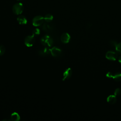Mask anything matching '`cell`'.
Segmentation results:
<instances>
[{
    "label": "cell",
    "mask_w": 121,
    "mask_h": 121,
    "mask_svg": "<svg viewBox=\"0 0 121 121\" xmlns=\"http://www.w3.org/2000/svg\"><path fill=\"white\" fill-rule=\"evenodd\" d=\"M41 43L44 46L50 47L52 45L53 41L50 36L46 35L42 37L41 39Z\"/></svg>",
    "instance_id": "1"
},
{
    "label": "cell",
    "mask_w": 121,
    "mask_h": 121,
    "mask_svg": "<svg viewBox=\"0 0 121 121\" xmlns=\"http://www.w3.org/2000/svg\"><path fill=\"white\" fill-rule=\"evenodd\" d=\"M24 9V6L21 3H17L13 5L12 10L14 14L16 15H19L21 14Z\"/></svg>",
    "instance_id": "2"
},
{
    "label": "cell",
    "mask_w": 121,
    "mask_h": 121,
    "mask_svg": "<svg viewBox=\"0 0 121 121\" xmlns=\"http://www.w3.org/2000/svg\"><path fill=\"white\" fill-rule=\"evenodd\" d=\"M44 17L41 16H37L35 17L33 19V25L35 26H38L42 25L44 22Z\"/></svg>",
    "instance_id": "3"
},
{
    "label": "cell",
    "mask_w": 121,
    "mask_h": 121,
    "mask_svg": "<svg viewBox=\"0 0 121 121\" xmlns=\"http://www.w3.org/2000/svg\"><path fill=\"white\" fill-rule=\"evenodd\" d=\"M35 42L34 35H28L25 39V44L28 47L32 46Z\"/></svg>",
    "instance_id": "4"
},
{
    "label": "cell",
    "mask_w": 121,
    "mask_h": 121,
    "mask_svg": "<svg viewBox=\"0 0 121 121\" xmlns=\"http://www.w3.org/2000/svg\"><path fill=\"white\" fill-rule=\"evenodd\" d=\"M106 58L111 60H116L118 58V54L113 51H108L105 55Z\"/></svg>",
    "instance_id": "5"
},
{
    "label": "cell",
    "mask_w": 121,
    "mask_h": 121,
    "mask_svg": "<svg viewBox=\"0 0 121 121\" xmlns=\"http://www.w3.org/2000/svg\"><path fill=\"white\" fill-rule=\"evenodd\" d=\"M51 52L53 56L58 57L61 54V50L56 47H53L51 49Z\"/></svg>",
    "instance_id": "6"
},
{
    "label": "cell",
    "mask_w": 121,
    "mask_h": 121,
    "mask_svg": "<svg viewBox=\"0 0 121 121\" xmlns=\"http://www.w3.org/2000/svg\"><path fill=\"white\" fill-rule=\"evenodd\" d=\"M39 54L42 56H48L50 54H51V49L48 48L47 47H45L41 50H40L39 52Z\"/></svg>",
    "instance_id": "7"
},
{
    "label": "cell",
    "mask_w": 121,
    "mask_h": 121,
    "mask_svg": "<svg viewBox=\"0 0 121 121\" xmlns=\"http://www.w3.org/2000/svg\"><path fill=\"white\" fill-rule=\"evenodd\" d=\"M72 70L70 68H69L67 69H66L65 70V71L64 72L63 74V78H62V80H65L66 79H69L71 75H72Z\"/></svg>",
    "instance_id": "8"
},
{
    "label": "cell",
    "mask_w": 121,
    "mask_h": 121,
    "mask_svg": "<svg viewBox=\"0 0 121 121\" xmlns=\"http://www.w3.org/2000/svg\"><path fill=\"white\" fill-rule=\"evenodd\" d=\"M70 38V36L67 33L63 34L60 37L61 41L64 43H68L69 41Z\"/></svg>",
    "instance_id": "9"
},
{
    "label": "cell",
    "mask_w": 121,
    "mask_h": 121,
    "mask_svg": "<svg viewBox=\"0 0 121 121\" xmlns=\"http://www.w3.org/2000/svg\"><path fill=\"white\" fill-rule=\"evenodd\" d=\"M107 101L111 104H114L117 101V98L116 96L114 95H110L107 98Z\"/></svg>",
    "instance_id": "10"
},
{
    "label": "cell",
    "mask_w": 121,
    "mask_h": 121,
    "mask_svg": "<svg viewBox=\"0 0 121 121\" xmlns=\"http://www.w3.org/2000/svg\"><path fill=\"white\" fill-rule=\"evenodd\" d=\"M17 21L20 25H25L27 23V19L26 17L23 15L19 16L17 18Z\"/></svg>",
    "instance_id": "11"
},
{
    "label": "cell",
    "mask_w": 121,
    "mask_h": 121,
    "mask_svg": "<svg viewBox=\"0 0 121 121\" xmlns=\"http://www.w3.org/2000/svg\"><path fill=\"white\" fill-rule=\"evenodd\" d=\"M42 29L44 31H46V32L50 31L51 30H52V27L51 26V25L48 24V22L43 23V26H42Z\"/></svg>",
    "instance_id": "12"
},
{
    "label": "cell",
    "mask_w": 121,
    "mask_h": 121,
    "mask_svg": "<svg viewBox=\"0 0 121 121\" xmlns=\"http://www.w3.org/2000/svg\"><path fill=\"white\" fill-rule=\"evenodd\" d=\"M112 78L116 82L121 81V73L118 72L115 73L113 75Z\"/></svg>",
    "instance_id": "13"
},
{
    "label": "cell",
    "mask_w": 121,
    "mask_h": 121,
    "mask_svg": "<svg viewBox=\"0 0 121 121\" xmlns=\"http://www.w3.org/2000/svg\"><path fill=\"white\" fill-rule=\"evenodd\" d=\"M11 120L13 121H18L20 120V116L17 112H13L10 116Z\"/></svg>",
    "instance_id": "14"
},
{
    "label": "cell",
    "mask_w": 121,
    "mask_h": 121,
    "mask_svg": "<svg viewBox=\"0 0 121 121\" xmlns=\"http://www.w3.org/2000/svg\"><path fill=\"white\" fill-rule=\"evenodd\" d=\"M44 20L46 21V22L50 23L52 20L53 16L51 14H48L45 16V17H44Z\"/></svg>",
    "instance_id": "15"
},
{
    "label": "cell",
    "mask_w": 121,
    "mask_h": 121,
    "mask_svg": "<svg viewBox=\"0 0 121 121\" xmlns=\"http://www.w3.org/2000/svg\"><path fill=\"white\" fill-rule=\"evenodd\" d=\"M115 48L117 52L121 54V42L117 43Z\"/></svg>",
    "instance_id": "16"
},
{
    "label": "cell",
    "mask_w": 121,
    "mask_h": 121,
    "mask_svg": "<svg viewBox=\"0 0 121 121\" xmlns=\"http://www.w3.org/2000/svg\"><path fill=\"white\" fill-rule=\"evenodd\" d=\"M32 33L34 35H38L40 34V30L38 28H35L33 31Z\"/></svg>",
    "instance_id": "17"
},
{
    "label": "cell",
    "mask_w": 121,
    "mask_h": 121,
    "mask_svg": "<svg viewBox=\"0 0 121 121\" xmlns=\"http://www.w3.org/2000/svg\"><path fill=\"white\" fill-rule=\"evenodd\" d=\"M5 52V48L3 45H0V56L2 55Z\"/></svg>",
    "instance_id": "18"
},
{
    "label": "cell",
    "mask_w": 121,
    "mask_h": 121,
    "mask_svg": "<svg viewBox=\"0 0 121 121\" xmlns=\"http://www.w3.org/2000/svg\"><path fill=\"white\" fill-rule=\"evenodd\" d=\"M121 94V89L119 88H116L115 90V91L114 92V95L116 96L120 95Z\"/></svg>",
    "instance_id": "19"
},
{
    "label": "cell",
    "mask_w": 121,
    "mask_h": 121,
    "mask_svg": "<svg viewBox=\"0 0 121 121\" xmlns=\"http://www.w3.org/2000/svg\"><path fill=\"white\" fill-rule=\"evenodd\" d=\"M110 45H111V46H112V47H115L116 44H117V43L116 41H114V40H112V41H110Z\"/></svg>",
    "instance_id": "20"
},
{
    "label": "cell",
    "mask_w": 121,
    "mask_h": 121,
    "mask_svg": "<svg viewBox=\"0 0 121 121\" xmlns=\"http://www.w3.org/2000/svg\"><path fill=\"white\" fill-rule=\"evenodd\" d=\"M112 76H113V74L110 72H108L106 74V76L108 78H112Z\"/></svg>",
    "instance_id": "21"
},
{
    "label": "cell",
    "mask_w": 121,
    "mask_h": 121,
    "mask_svg": "<svg viewBox=\"0 0 121 121\" xmlns=\"http://www.w3.org/2000/svg\"><path fill=\"white\" fill-rule=\"evenodd\" d=\"M118 61H119V62L120 63H121V56H120V57H119Z\"/></svg>",
    "instance_id": "22"
},
{
    "label": "cell",
    "mask_w": 121,
    "mask_h": 121,
    "mask_svg": "<svg viewBox=\"0 0 121 121\" xmlns=\"http://www.w3.org/2000/svg\"><path fill=\"white\" fill-rule=\"evenodd\" d=\"M18 0V1H21V0Z\"/></svg>",
    "instance_id": "23"
}]
</instances>
